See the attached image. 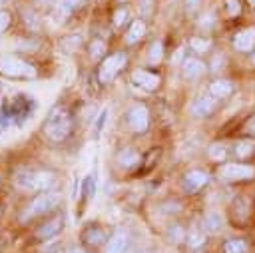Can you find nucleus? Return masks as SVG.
Masks as SVG:
<instances>
[{"mask_svg": "<svg viewBox=\"0 0 255 253\" xmlns=\"http://www.w3.org/2000/svg\"><path fill=\"white\" fill-rule=\"evenodd\" d=\"M253 64H255V54H253Z\"/></svg>", "mask_w": 255, "mask_h": 253, "instance_id": "40", "label": "nucleus"}, {"mask_svg": "<svg viewBox=\"0 0 255 253\" xmlns=\"http://www.w3.org/2000/svg\"><path fill=\"white\" fill-rule=\"evenodd\" d=\"M82 239H84L86 243H90V245H100V243L106 239V235H104V231H102L100 227L90 225V227H86V229H84Z\"/></svg>", "mask_w": 255, "mask_h": 253, "instance_id": "18", "label": "nucleus"}, {"mask_svg": "<svg viewBox=\"0 0 255 253\" xmlns=\"http://www.w3.org/2000/svg\"><path fill=\"white\" fill-rule=\"evenodd\" d=\"M70 253H84V251H82L80 247H72V249H70Z\"/></svg>", "mask_w": 255, "mask_h": 253, "instance_id": "37", "label": "nucleus"}, {"mask_svg": "<svg viewBox=\"0 0 255 253\" xmlns=\"http://www.w3.org/2000/svg\"><path fill=\"white\" fill-rule=\"evenodd\" d=\"M60 203V193L56 191H46V193H40L36 199H32V203L26 207V211L22 213V221L30 219V217H36V215H42L50 209H54L56 205Z\"/></svg>", "mask_w": 255, "mask_h": 253, "instance_id": "5", "label": "nucleus"}, {"mask_svg": "<svg viewBox=\"0 0 255 253\" xmlns=\"http://www.w3.org/2000/svg\"><path fill=\"white\" fill-rule=\"evenodd\" d=\"M253 149H255V143H251V141H237L235 143V155L237 157H247L249 153H253Z\"/></svg>", "mask_w": 255, "mask_h": 253, "instance_id": "25", "label": "nucleus"}, {"mask_svg": "<svg viewBox=\"0 0 255 253\" xmlns=\"http://www.w3.org/2000/svg\"><path fill=\"white\" fill-rule=\"evenodd\" d=\"M137 159H139V155H137L131 147H126V149H122V151L118 153V163H120V167H131V165L137 163Z\"/></svg>", "mask_w": 255, "mask_h": 253, "instance_id": "19", "label": "nucleus"}, {"mask_svg": "<svg viewBox=\"0 0 255 253\" xmlns=\"http://www.w3.org/2000/svg\"><path fill=\"white\" fill-rule=\"evenodd\" d=\"M126 62H128V58H126L124 52H114V54H110V56L100 64V70H98L100 82H102V84L112 82V80L118 76V72L126 66Z\"/></svg>", "mask_w": 255, "mask_h": 253, "instance_id": "6", "label": "nucleus"}, {"mask_svg": "<svg viewBox=\"0 0 255 253\" xmlns=\"http://www.w3.org/2000/svg\"><path fill=\"white\" fill-rule=\"evenodd\" d=\"M203 227H205V231H209V233H217V231L221 229V215L215 213V211H209V213L205 215V219H203Z\"/></svg>", "mask_w": 255, "mask_h": 253, "instance_id": "20", "label": "nucleus"}, {"mask_svg": "<svg viewBox=\"0 0 255 253\" xmlns=\"http://www.w3.org/2000/svg\"><path fill=\"white\" fill-rule=\"evenodd\" d=\"M215 106H217V98H213V96H201V98H197L193 102L191 112H193V116L201 118V116H209L215 110Z\"/></svg>", "mask_w": 255, "mask_h": 253, "instance_id": "11", "label": "nucleus"}, {"mask_svg": "<svg viewBox=\"0 0 255 253\" xmlns=\"http://www.w3.org/2000/svg\"><path fill=\"white\" fill-rule=\"evenodd\" d=\"M167 237H169V241H181V239H183V231H181L177 225H175V227H169Z\"/></svg>", "mask_w": 255, "mask_h": 253, "instance_id": "30", "label": "nucleus"}, {"mask_svg": "<svg viewBox=\"0 0 255 253\" xmlns=\"http://www.w3.org/2000/svg\"><path fill=\"white\" fill-rule=\"evenodd\" d=\"M32 110H34V102H32L26 94H18V96H14V100L10 102V108L4 106V108L0 110V124H2V126H8L10 122L22 124L26 118L32 116Z\"/></svg>", "mask_w": 255, "mask_h": 253, "instance_id": "2", "label": "nucleus"}, {"mask_svg": "<svg viewBox=\"0 0 255 253\" xmlns=\"http://www.w3.org/2000/svg\"><path fill=\"white\" fill-rule=\"evenodd\" d=\"M143 34H145V24L141 20H133L129 30H128V34H126V42L128 44H135L137 40H141Z\"/></svg>", "mask_w": 255, "mask_h": 253, "instance_id": "17", "label": "nucleus"}, {"mask_svg": "<svg viewBox=\"0 0 255 253\" xmlns=\"http://www.w3.org/2000/svg\"><path fill=\"white\" fill-rule=\"evenodd\" d=\"M181 56H183V48H179V50L175 52V56L171 58V62H179V60H181Z\"/></svg>", "mask_w": 255, "mask_h": 253, "instance_id": "36", "label": "nucleus"}, {"mask_svg": "<svg viewBox=\"0 0 255 253\" xmlns=\"http://www.w3.org/2000/svg\"><path fill=\"white\" fill-rule=\"evenodd\" d=\"M233 46H235V50H239V52H249V50H253V46H255V28L241 30V32L233 38Z\"/></svg>", "mask_w": 255, "mask_h": 253, "instance_id": "12", "label": "nucleus"}, {"mask_svg": "<svg viewBox=\"0 0 255 253\" xmlns=\"http://www.w3.org/2000/svg\"><path fill=\"white\" fill-rule=\"evenodd\" d=\"M72 129V118L66 110L62 108H54L46 122H44V133L52 139V141H62Z\"/></svg>", "mask_w": 255, "mask_h": 253, "instance_id": "1", "label": "nucleus"}, {"mask_svg": "<svg viewBox=\"0 0 255 253\" xmlns=\"http://www.w3.org/2000/svg\"><path fill=\"white\" fill-rule=\"evenodd\" d=\"M225 153H227V149H225L221 143H213V145L209 147V157H211V159H215V161L225 159Z\"/></svg>", "mask_w": 255, "mask_h": 253, "instance_id": "28", "label": "nucleus"}, {"mask_svg": "<svg viewBox=\"0 0 255 253\" xmlns=\"http://www.w3.org/2000/svg\"><path fill=\"white\" fill-rule=\"evenodd\" d=\"M6 2H10V0H0V4H6Z\"/></svg>", "mask_w": 255, "mask_h": 253, "instance_id": "39", "label": "nucleus"}, {"mask_svg": "<svg viewBox=\"0 0 255 253\" xmlns=\"http://www.w3.org/2000/svg\"><path fill=\"white\" fill-rule=\"evenodd\" d=\"M245 131H247V133H255V118L247 122V126H245Z\"/></svg>", "mask_w": 255, "mask_h": 253, "instance_id": "35", "label": "nucleus"}, {"mask_svg": "<svg viewBox=\"0 0 255 253\" xmlns=\"http://www.w3.org/2000/svg\"><path fill=\"white\" fill-rule=\"evenodd\" d=\"M10 26V14L6 10H0V34Z\"/></svg>", "mask_w": 255, "mask_h": 253, "instance_id": "32", "label": "nucleus"}, {"mask_svg": "<svg viewBox=\"0 0 255 253\" xmlns=\"http://www.w3.org/2000/svg\"><path fill=\"white\" fill-rule=\"evenodd\" d=\"M147 58H149L151 64H157V62L163 58V46H161V42H153V44L149 46V54H147Z\"/></svg>", "mask_w": 255, "mask_h": 253, "instance_id": "24", "label": "nucleus"}, {"mask_svg": "<svg viewBox=\"0 0 255 253\" xmlns=\"http://www.w3.org/2000/svg\"><path fill=\"white\" fill-rule=\"evenodd\" d=\"M223 253H247V243L243 239H229L223 245Z\"/></svg>", "mask_w": 255, "mask_h": 253, "instance_id": "21", "label": "nucleus"}, {"mask_svg": "<svg viewBox=\"0 0 255 253\" xmlns=\"http://www.w3.org/2000/svg\"><path fill=\"white\" fill-rule=\"evenodd\" d=\"M126 247H128V235L126 233H116L112 239H108L104 253H124Z\"/></svg>", "mask_w": 255, "mask_h": 253, "instance_id": "15", "label": "nucleus"}, {"mask_svg": "<svg viewBox=\"0 0 255 253\" xmlns=\"http://www.w3.org/2000/svg\"><path fill=\"white\" fill-rule=\"evenodd\" d=\"M62 223H64V219H62V217H54V219H50L48 223H44L42 227H38L36 235H38L40 239H50V237H54V235H58V233H60Z\"/></svg>", "mask_w": 255, "mask_h": 253, "instance_id": "13", "label": "nucleus"}, {"mask_svg": "<svg viewBox=\"0 0 255 253\" xmlns=\"http://www.w3.org/2000/svg\"><path fill=\"white\" fill-rule=\"evenodd\" d=\"M249 4H251V6H253V8H255V0H249Z\"/></svg>", "mask_w": 255, "mask_h": 253, "instance_id": "38", "label": "nucleus"}, {"mask_svg": "<svg viewBox=\"0 0 255 253\" xmlns=\"http://www.w3.org/2000/svg\"><path fill=\"white\" fill-rule=\"evenodd\" d=\"M207 181H209L207 171L191 169V171H187V173H185V177H183V189H185V193H195V191H197V189H201Z\"/></svg>", "mask_w": 255, "mask_h": 253, "instance_id": "9", "label": "nucleus"}, {"mask_svg": "<svg viewBox=\"0 0 255 253\" xmlns=\"http://www.w3.org/2000/svg\"><path fill=\"white\" fill-rule=\"evenodd\" d=\"M227 12L229 16H237L241 12V4L237 0H227Z\"/></svg>", "mask_w": 255, "mask_h": 253, "instance_id": "31", "label": "nucleus"}, {"mask_svg": "<svg viewBox=\"0 0 255 253\" xmlns=\"http://www.w3.org/2000/svg\"><path fill=\"white\" fill-rule=\"evenodd\" d=\"M131 80H133L137 86H141L143 90H149V92L159 86V76H157V74H151V72H147V70H135V72L131 74Z\"/></svg>", "mask_w": 255, "mask_h": 253, "instance_id": "10", "label": "nucleus"}, {"mask_svg": "<svg viewBox=\"0 0 255 253\" xmlns=\"http://www.w3.org/2000/svg\"><path fill=\"white\" fill-rule=\"evenodd\" d=\"M189 46L197 52V54H203V52H207L209 50V40H205V38H191L189 40Z\"/></svg>", "mask_w": 255, "mask_h": 253, "instance_id": "27", "label": "nucleus"}, {"mask_svg": "<svg viewBox=\"0 0 255 253\" xmlns=\"http://www.w3.org/2000/svg\"><path fill=\"white\" fill-rule=\"evenodd\" d=\"M56 177L50 171H20L16 175V185L26 191H36V189H50L54 185Z\"/></svg>", "mask_w": 255, "mask_h": 253, "instance_id": "3", "label": "nucleus"}, {"mask_svg": "<svg viewBox=\"0 0 255 253\" xmlns=\"http://www.w3.org/2000/svg\"><path fill=\"white\" fill-rule=\"evenodd\" d=\"M203 241H205V235H203L199 229H191V231H189V235H187V243H189V247H191V249L201 247V245H203Z\"/></svg>", "mask_w": 255, "mask_h": 253, "instance_id": "23", "label": "nucleus"}, {"mask_svg": "<svg viewBox=\"0 0 255 253\" xmlns=\"http://www.w3.org/2000/svg\"><path fill=\"white\" fill-rule=\"evenodd\" d=\"M80 44H82V36H80V34H70V36H64V38L60 40V48L66 50V52L76 50Z\"/></svg>", "mask_w": 255, "mask_h": 253, "instance_id": "22", "label": "nucleus"}, {"mask_svg": "<svg viewBox=\"0 0 255 253\" xmlns=\"http://www.w3.org/2000/svg\"><path fill=\"white\" fill-rule=\"evenodd\" d=\"M124 20H128V10H126V8L116 10V14H114V24H116V26H122Z\"/></svg>", "mask_w": 255, "mask_h": 253, "instance_id": "29", "label": "nucleus"}, {"mask_svg": "<svg viewBox=\"0 0 255 253\" xmlns=\"http://www.w3.org/2000/svg\"><path fill=\"white\" fill-rule=\"evenodd\" d=\"M141 253H145V251H141Z\"/></svg>", "mask_w": 255, "mask_h": 253, "instance_id": "41", "label": "nucleus"}, {"mask_svg": "<svg viewBox=\"0 0 255 253\" xmlns=\"http://www.w3.org/2000/svg\"><path fill=\"white\" fill-rule=\"evenodd\" d=\"M231 90H233V86H231L227 80H215V82H211V86H209V96L221 100V98H227V96L231 94Z\"/></svg>", "mask_w": 255, "mask_h": 253, "instance_id": "16", "label": "nucleus"}, {"mask_svg": "<svg viewBox=\"0 0 255 253\" xmlns=\"http://www.w3.org/2000/svg\"><path fill=\"white\" fill-rule=\"evenodd\" d=\"M128 124L133 131H145L147 126H149V114H147V108L145 106H133L129 112H128Z\"/></svg>", "mask_w": 255, "mask_h": 253, "instance_id": "8", "label": "nucleus"}, {"mask_svg": "<svg viewBox=\"0 0 255 253\" xmlns=\"http://www.w3.org/2000/svg\"><path fill=\"white\" fill-rule=\"evenodd\" d=\"M181 72H183L185 80H195V78H199L203 74V64L199 60H195V58H187V60H183Z\"/></svg>", "mask_w": 255, "mask_h": 253, "instance_id": "14", "label": "nucleus"}, {"mask_svg": "<svg viewBox=\"0 0 255 253\" xmlns=\"http://www.w3.org/2000/svg\"><path fill=\"white\" fill-rule=\"evenodd\" d=\"M0 72L10 78H34L36 70L16 56H0Z\"/></svg>", "mask_w": 255, "mask_h": 253, "instance_id": "4", "label": "nucleus"}, {"mask_svg": "<svg viewBox=\"0 0 255 253\" xmlns=\"http://www.w3.org/2000/svg\"><path fill=\"white\" fill-rule=\"evenodd\" d=\"M82 2H84V0H62L60 4H62L64 8H68V10L72 12V10H76L78 6H82Z\"/></svg>", "mask_w": 255, "mask_h": 253, "instance_id": "33", "label": "nucleus"}, {"mask_svg": "<svg viewBox=\"0 0 255 253\" xmlns=\"http://www.w3.org/2000/svg\"><path fill=\"white\" fill-rule=\"evenodd\" d=\"M104 122H106V110H102V114H100V118H98V122H96V137H98V135L102 133Z\"/></svg>", "mask_w": 255, "mask_h": 253, "instance_id": "34", "label": "nucleus"}, {"mask_svg": "<svg viewBox=\"0 0 255 253\" xmlns=\"http://www.w3.org/2000/svg\"><path fill=\"white\" fill-rule=\"evenodd\" d=\"M219 175L225 181H245V179L255 177V167L245 165V163H225Z\"/></svg>", "mask_w": 255, "mask_h": 253, "instance_id": "7", "label": "nucleus"}, {"mask_svg": "<svg viewBox=\"0 0 255 253\" xmlns=\"http://www.w3.org/2000/svg\"><path fill=\"white\" fill-rule=\"evenodd\" d=\"M106 54V44H104V40H94L92 44H90V56L94 58V60H98V58H102Z\"/></svg>", "mask_w": 255, "mask_h": 253, "instance_id": "26", "label": "nucleus"}]
</instances>
